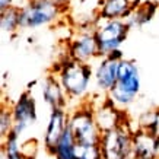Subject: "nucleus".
<instances>
[{
    "instance_id": "5701e85b",
    "label": "nucleus",
    "mask_w": 159,
    "mask_h": 159,
    "mask_svg": "<svg viewBox=\"0 0 159 159\" xmlns=\"http://www.w3.org/2000/svg\"><path fill=\"white\" fill-rule=\"evenodd\" d=\"M54 2H56V3H57L58 6H61L63 9H64L66 12H67L69 7H70V5H72V2H73V0H54Z\"/></svg>"
},
{
    "instance_id": "1a4fd4ad",
    "label": "nucleus",
    "mask_w": 159,
    "mask_h": 159,
    "mask_svg": "<svg viewBox=\"0 0 159 159\" xmlns=\"http://www.w3.org/2000/svg\"><path fill=\"white\" fill-rule=\"evenodd\" d=\"M101 0H73L67 16L76 29H93L99 20Z\"/></svg>"
},
{
    "instance_id": "b1692460",
    "label": "nucleus",
    "mask_w": 159,
    "mask_h": 159,
    "mask_svg": "<svg viewBox=\"0 0 159 159\" xmlns=\"http://www.w3.org/2000/svg\"><path fill=\"white\" fill-rule=\"evenodd\" d=\"M3 153H5V152H3ZM5 155H6V158L7 159H26L22 152H16V153H10V155L5 153Z\"/></svg>"
},
{
    "instance_id": "f03ea898",
    "label": "nucleus",
    "mask_w": 159,
    "mask_h": 159,
    "mask_svg": "<svg viewBox=\"0 0 159 159\" xmlns=\"http://www.w3.org/2000/svg\"><path fill=\"white\" fill-rule=\"evenodd\" d=\"M140 88H142V79L137 63L130 58H124L120 61L118 79L116 86L108 92V98L118 108L125 110L137 99Z\"/></svg>"
},
{
    "instance_id": "9b49d317",
    "label": "nucleus",
    "mask_w": 159,
    "mask_h": 159,
    "mask_svg": "<svg viewBox=\"0 0 159 159\" xmlns=\"http://www.w3.org/2000/svg\"><path fill=\"white\" fill-rule=\"evenodd\" d=\"M69 114L66 108H57L51 110L48 117V123L44 133V148L50 155L54 153L56 146L58 145L60 139L63 137L64 131L69 125Z\"/></svg>"
},
{
    "instance_id": "ddd939ff",
    "label": "nucleus",
    "mask_w": 159,
    "mask_h": 159,
    "mask_svg": "<svg viewBox=\"0 0 159 159\" xmlns=\"http://www.w3.org/2000/svg\"><path fill=\"white\" fill-rule=\"evenodd\" d=\"M39 91H41L43 101L50 107V110H57V108H66L67 107L69 98L56 75L48 73L47 76H44L39 82Z\"/></svg>"
},
{
    "instance_id": "f257e3e1",
    "label": "nucleus",
    "mask_w": 159,
    "mask_h": 159,
    "mask_svg": "<svg viewBox=\"0 0 159 159\" xmlns=\"http://www.w3.org/2000/svg\"><path fill=\"white\" fill-rule=\"evenodd\" d=\"M50 73L58 77L69 99H83L93 80V67L91 63L75 61L67 56L54 63Z\"/></svg>"
},
{
    "instance_id": "6e6552de",
    "label": "nucleus",
    "mask_w": 159,
    "mask_h": 159,
    "mask_svg": "<svg viewBox=\"0 0 159 159\" xmlns=\"http://www.w3.org/2000/svg\"><path fill=\"white\" fill-rule=\"evenodd\" d=\"M12 114H13V131L22 136L38 120L37 101L34 95L29 91L22 92L12 105Z\"/></svg>"
},
{
    "instance_id": "f3484780",
    "label": "nucleus",
    "mask_w": 159,
    "mask_h": 159,
    "mask_svg": "<svg viewBox=\"0 0 159 159\" xmlns=\"http://www.w3.org/2000/svg\"><path fill=\"white\" fill-rule=\"evenodd\" d=\"M76 145L77 143L72 134V130H70V127L67 125V129L64 131L63 137L60 139L58 145L56 146V150H54L53 156L56 159H77L76 152H75Z\"/></svg>"
},
{
    "instance_id": "a211bd4d",
    "label": "nucleus",
    "mask_w": 159,
    "mask_h": 159,
    "mask_svg": "<svg viewBox=\"0 0 159 159\" xmlns=\"http://www.w3.org/2000/svg\"><path fill=\"white\" fill-rule=\"evenodd\" d=\"M0 28L5 34L15 35L20 29V7L13 6L10 9L0 12Z\"/></svg>"
},
{
    "instance_id": "412c9836",
    "label": "nucleus",
    "mask_w": 159,
    "mask_h": 159,
    "mask_svg": "<svg viewBox=\"0 0 159 159\" xmlns=\"http://www.w3.org/2000/svg\"><path fill=\"white\" fill-rule=\"evenodd\" d=\"M13 130V114H12V107L2 105L0 110V134L5 137Z\"/></svg>"
},
{
    "instance_id": "9d476101",
    "label": "nucleus",
    "mask_w": 159,
    "mask_h": 159,
    "mask_svg": "<svg viewBox=\"0 0 159 159\" xmlns=\"http://www.w3.org/2000/svg\"><path fill=\"white\" fill-rule=\"evenodd\" d=\"M95 120H97L101 133H107V131L114 130L117 127L129 123L125 111L118 108L108 98V95L99 105L95 107Z\"/></svg>"
},
{
    "instance_id": "f8f14e48",
    "label": "nucleus",
    "mask_w": 159,
    "mask_h": 159,
    "mask_svg": "<svg viewBox=\"0 0 159 159\" xmlns=\"http://www.w3.org/2000/svg\"><path fill=\"white\" fill-rule=\"evenodd\" d=\"M120 61L110 57H101L98 64L93 67V82L98 92L108 95V92L116 86L118 79Z\"/></svg>"
},
{
    "instance_id": "20e7f679",
    "label": "nucleus",
    "mask_w": 159,
    "mask_h": 159,
    "mask_svg": "<svg viewBox=\"0 0 159 159\" xmlns=\"http://www.w3.org/2000/svg\"><path fill=\"white\" fill-rule=\"evenodd\" d=\"M69 127L77 145H99L102 133L95 120V107L91 102H82L69 116Z\"/></svg>"
},
{
    "instance_id": "423d86ee",
    "label": "nucleus",
    "mask_w": 159,
    "mask_h": 159,
    "mask_svg": "<svg viewBox=\"0 0 159 159\" xmlns=\"http://www.w3.org/2000/svg\"><path fill=\"white\" fill-rule=\"evenodd\" d=\"M133 130L130 123L102 133L101 148L104 159H133Z\"/></svg>"
},
{
    "instance_id": "39448f33",
    "label": "nucleus",
    "mask_w": 159,
    "mask_h": 159,
    "mask_svg": "<svg viewBox=\"0 0 159 159\" xmlns=\"http://www.w3.org/2000/svg\"><path fill=\"white\" fill-rule=\"evenodd\" d=\"M130 29L131 28L125 20H107L99 18L98 24L93 28V34H95L98 50H99V58L110 56L116 50H121L123 44L127 41Z\"/></svg>"
},
{
    "instance_id": "aec40b11",
    "label": "nucleus",
    "mask_w": 159,
    "mask_h": 159,
    "mask_svg": "<svg viewBox=\"0 0 159 159\" xmlns=\"http://www.w3.org/2000/svg\"><path fill=\"white\" fill-rule=\"evenodd\" d=\"M77 159H104L101 145H76Z\"/></svg>"
},
{
    "instance_id": "393cba45",
    "label": "nucleus",
    "mask_w": 159,
    "mask_h": 159,
    "mask_svg": "<svg viewBox=\"0 0 159 159\" xmlns=\"http://www.w3.org/2000/svg\"><path fill=\"white\" fill-rule=\"evenodd\" d=\"M0 159H7V158H6V155L3 153V152H2V156H0Z\"/></svg>"
},
{
    "instance_id": "dca6fc26",
    "label": "nucleus",
    "mask_w": 159,
    "mask_h": 159,
    "mask_svg": "<svg viewBox=\"0 0 159 159\" xmlns=\"http://www.w3.org/2000/svg\"><path fill=\"white\" fill-rule=\"evenodd\" d=\"M159 9L158 0H139V3L136 5L130 16L125 19L131 29L133 28H142L146 24H149L150 20L155 18V15Z\"/></svg>"
},
{
    "instance_id": "4be33fe9",
    "label": "nucleus",
    "mask_w": 159,
    "mask_h": 159,
    "mask_svg": "<svg viewBox=\"0 0 159 159\" xmlns=\"http://www.w3.org/2000/svg\"><path fill=\"white\" fill-rule=\"evenodd\" d=\"M13 6H19L18 5V0H0V12H5V10L10 9Z\"/></svg>"
},
{
    "instance_id": "4468645a",
    "label": "nucleus",
    "mask_w": 159,
    "mask_h": 159,
    "mask_svg": "<svg viewBox=\"0 0 159 159\" xmlns=\"http://www.w3.org/2000/svg\"><path fill=\"white\" fill-rule=\"evenodd\" d=\"M133 159H159V137L139 127L134 129Z\"/></svg>"
},
{
    "instance_id": "7ed1b4c3",
    "label": "nucleus",
    "mask_w": 159,
    "mask_h": 159,
    "mask_svg": "<svg viewBox=\"0 0 159 159\" xmlns=\"http://www.w3.org/2000/svg\"><path fill=\"white\" fill-rule=\"evenodd\" d=\"M67 12L54 0H26L20 6V29H38L56 24Z\"/></svg>"
},
{
    "instance_id": "0eeeda50",
    "label": "nucleus",
    "mask_w": 159,
    "mask_h": 159,
    "mask_svg": "<svg viewBox=\"0 0 159 159\" xmlns=\"http://www.w3.org/2000/svg\"><path fill=\"white\" fill-rule=\"evenodd\" d=\"M66 56L79 63H91L95 58H99V50L93 29H75L73 35L67 41Z\"/></svg>"
},
{
    "instance_id": "2eb2a0df",
    "label": "nucleus",
    "mask_w": 159,
    "mask_h": 159,
    "mask_svg": "<svg viewBox=\"0 0 159 159\" xmlns=\"http://www.w3.org/2000/svg\"><path fill=\"white\" fill-rule=\"evenodd\" d=\"M137 3H139V0H101L98 15L101 19L107 20H125L130 16Z\"/></svg>"
},
{
    "instance_id": "6ab92c4d",
    "label": "nucleus",
    "mask_w": 159,
    "mask_h": 159,
    "mask_svg": "<svg viewBox=\"0 0 159 159\" xmlns=\"http://www.w3.org/2000/svg\"><path fill=\"white\" fill-rule=\"evenodd\" d=\"M137 127L159 137V107L143 111L137 120Z\"/></svg>"
}]
</instances>
